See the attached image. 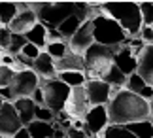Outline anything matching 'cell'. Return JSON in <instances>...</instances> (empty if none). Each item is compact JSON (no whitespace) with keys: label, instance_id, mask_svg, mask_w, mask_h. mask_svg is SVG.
I'll return each instance as SVG.
<instances>
[{"label":"cell","instance_id":"cell-1","mask_svg":"<svg viewBox=\"0 0 153 138\" xmlns=\"http://www.w3.org/2000/svg\"><path fill=\"white\" fill-rule=\"evenodd\" d=\"M106 108H108L110 125H115V127H127L136 121L153 119L151 104L138 95L127 91L125 87L110 100Z\"/></svg>","mask_w":153,"mask_h":138},{"label":"cell","instance_id":"cell-2","mask_svg":"<svg viewBox=\"0 0 153 138\" xmlns=\"http://www.w3.org/2000/svg\"><path fill=\"white\" fill-rule=\"evenodd\" d=\"M102 13L111 17L123 27L128 38H138L142 31V13H140V4L136 2H108L100 4Z\"/></svg>","mask_w":153,"mask_h":138},{"label":"cell","instance_id":"cell-3","mask_svg":"<svg viewBox=\"0 0 153 138\" xmlns=\"http://www.w3.org/2000/svg\"><path fill=\"white\" fill-rule=\"evenodd\" d=\"M119 49H121V46L119 47H106L100 44H93L83 55L87 81L89 80H102V76L114 64V57Z\"/></svg>","mask_w":153,"mask_h":138},{"label":"cell","instance_id":"cell-4","mask_svg":"<svg viewBox=\"0 0 153 138\" xmlns=\"http://www.w3.org/2000/svg\"><path fill=\"white\" fill-rule=\"evenodd\" d=\"M93 36H95V44H100L106 47H119L125 46L128 36L123 31V27L117 21H114L108 15H98L93 19Z\"/></svg>","mask_w":153,"mask_h":138},{"label":"cell","instance_id":"cell-5","mask_svg":"<svg viewBox=\"0 0 153 138\" xmlns=\"http://www.w3.org/2000/svg\"><path fill=\"white\" fill-rule=\"evenodd\" d=\"M30 10L36 13L38 21L48 28H59L62 21L74 15L72 2H36L30 4Z\"/></svg>","mask_w":153,"mask_h":138},{"label":"cell","instance_id":"cell-6","mask_svg":"<svg viewBox=\"0 0 153 138\" xmlns=\"http://www.w3.org/2000/svg\"><path fill=\"white\" fill-rule=\"evenodd\" d=\"M40 87L44 89V98H45V106L49 108L51 112L61 113L66 106V100L70 97V89L66 83H62L59 78L55 80H40Z\"/></svg>","mask_w":153,"mask_h":138},{"label":"cell","instance_id":"cell-7","mask_svg":"<svg viewBox=\"0 0 153 138\" xmlns=\"http://www.w3.org/2000/svg\"><path fill=\"white\" fill-rule=\"evenodd\" d=\"M38 87H40V78L36 76L34 70H25V72L15 74L13 81H11V85H10L15 100L17 98H30Z\"/></svg>","mask_w":153,"mask_h":138},{"label":"cell","instance_id":"cell-8","mask_svg":"<svg viewBox=\"0 0 153 138\" xmlns=\"http://www.w3.org/2000/svg\"><path fill=\"white\" fill-rule=\"evenodd\" d=\"M83 123H85V129L83 131L89 134V138L100 136L104 131L110 127L108 108H106V106H91V110L87 112Z\"/></svg>","mask_w":153,"mask_h":138},{"label":"cell","instance_id":"cell-9","mask_svg":"<svg viewBox=\"0 0 153 138\" xmlns=\"http://www.w3.org/2000/svg\"><path fill=\"white\" fill-rule=\"evenodd\" d=\"M89 110H91V102H89V98H87L85 85L83 87H74L72 91H70V97L66 100L64 112L70 116V119H81V121H83Z\"/></svg>","mask_w":153,"mask_h":138},{"label":"cell","instance_id":"cell-10","mask_svg":"<svg viewBox=\"0 0 153 138\" xmlns=\"http://www.w3.org/2000/svg\"><path fill=\"white\" fill-rule=\"evenodd\" d=\"M23 129V123L19 119V113L11 102H4L0 108V136L11 138Z\"/></svg>","mask_w":153,"mask_h":138},{"label":"cell","instance_id":"cell-11","mask_svg":"<svg viewBox=\"0 0 153 138\" xmlns=\"http://www.w3.org/2000/svg\"><path fill=\"white\" fill-rule=\"evenodd\" d=\"M95 44V36H93V21H85L83 25L79 27V31L72 36V40L68 42L70 51L76 53V55L83 57L87 49Z\"/></svg>","mask_w":153,"mask_h":138},{"label":"cell","instance_id":"cell-12","mask_svg":"<svg viewBox=\"0 0 153 138\" xmlns=\"http://www.w3.org/2000/svg\"><path fill=\"white\" fill-rule=\"evenodd\" d=\"M85 93L91 106H108L111 87L102 80H89L85 83Z\"/></svg>","mask_w":153,"mask_h":138},{"label":"cell","instance_id":"cell-13","mask_svg":"<svg viewBox=\"0 0 153 138\" xmlns=\"http://www.w3.org/2000/svg\"><path fill=\"white\" fill-rule=\"evenodd\" d=\"M114 64H115V66L119 68L127 78L132 76V74H136V70H138V59L132 55L131 49H128L127 46H121V49L115 53Z\"/></svg>","mask_w":153,"mask_h":138},{"label":"cell","instance_id":"cell-14","mask_svg":"<svg viewBox=\"0 0 153 138\" xmlns=\"http://www.w3.org/2000/svg\"><path fill=\"white\" fill-rule=\"evenodd\" d=\"M136 74L153 87V46H146L138 55V70Z\"/></svg>","mask_w":153,"mask_h":138},{"label":"cell","instance_id":"cell-15","mask_svg":"<svg viewBox=\"0 0 153 138\" xmlns=\"http://www.w3.org/2000/svg\"><path fill=\"white\" fill-rule=\"evenodd\" d=\"M36 25H38L36 13H34L32 10H28V11H23V13H17V17L10 23L8 28L11 31V34H23L25 36L27 32H30Z\"/></svg>","mask_w":153,"mask_h":138},{"label":"cell","instance_id":"cell-16","mask_svg":"<svg viewBox=\"0 0 153 138\" xmlns=\"http://www.w3.org/2000/svg\"><path fill=\"white\" fill-rule=\"evenodd\" d=\"M55 70L57 74H62V72H85V59L81 55L68 51L62 59L55 61Z\"/></svg>","mask_w":153,"mask_h":138},{"label":"cell","instance_id":"cell-17","mask_svg":"<svg viewBox=\"0 0 153 138\" xmlns=\"http://www.w3.org/2000/svg\"><path fill=\"white\" fill-rule=\"evenodd\" d=\"M32 70L36 72V76L40 78V80H55V78H57L55 61H53L45 51H42V53H40V57L34 61Z\"/></svg>","mask_w":153,"mask_h":138},{"label":"cell","instance_id":"cell-18","mask_svg":"<svg viewBox=\"0 0 153 138\" xmlns=\"http://www.w3.org/2000/svg\"><path fill=\"white\" fill-rule=\"evenodd\" d=\"M13 108L19 113V119L23 123V127H28L34 119H36V104H34L32 98H17L13 102Z\"/></svg>","mask_w":153,"mask_h":138},{"label":"cell","instance_id":"cell-19","mask_svg":"<svg viewBox=\"0 0 153 138\" xmlns=\"http://www.w3.org/2000/svg\"><path fill=\"white\" fill-rule=\"evenodd\" d=\"M25 38H27L28 44H32V46L40 47L42 51H45V47H48V27L38 21V25L34 27L30 32H27Z\"/></svg>","mask_w":153,"mask_h":138},{"label":"cell","instance_id":"cell-20","mask_svg":"<svg viewBox=\"0 0 153 138\" xmlns=\"http://www.w3.org/2000/svg\"><path fill=\"white\" fill-rule=\"evenodd\" d=\"M30 138H53L55 136V127L53 123H44V121H32L27 127Z\"/></svg>","mask_w":153,"mask_h":138},{"label":"cell","instance_id":"cell-21","mask_svg":"<svg viewBox=\"0 0 153 138\" xmlns=\"http://www.w3.org/2000/svg\"><path fill=\"white\" fill-rule=\"evenodd\" d=\"M125 129L136 138H153V119H144V121L131 123Z\"/></svg>","mask_w":153,"mask_h":138},{"label":"cell","instance_id":"cell-22","mask_svg":"<svg viewBox=\"0 0 153 138\" xmlns=\"http://www.w3.org/2000/svg\"><path fill=\"white\" fill-rule=\"evenodd\" d=\"M81 25H83V23H81L76 15H70L66 21H62L61 25H59L57 31H59V34L62 36V40H64V42H70V40H72V36L79 31V27H81Z\"/></svg>","mask_w":153,"mask_h":138},{"label":"cell","instance_id":"cell-23","mask_svg":"<svg viewBox=\"0 0 153 138\" xmlns=\"http://www.w3.org/2000/svg\"><path fill=\"white\" fill-rule=\"evenodd\" d=\"M102 81H106L110 87H125V83H127V76L123 74V72L115 66V64H111L110 70L102 76Z\"/></svg>","mask_w":153,"mask_h":138},{"label":"cell","instance_id":"cell-24","mask_svg":"<svg viewBox=\"0 0 153 138\" xmlns=\"http://www.w3.org/2000/svg\"><path fill=\"white\" fill-rule=\"evenodd\" d=\"M57 78H59L62 83H66L70 89H74V87H83L85 83H87L85 72H62V74H57Z\"/></svg>","mask_w":153,"mask_h":138},{"label":"cell","instance_id":"cell-25","mask_svg":"<svg viewBox=\"0 0 153 138\" xmlns=\"http://www.w3.org/2000/svg\"><path fill=\"white\" fill-rule=\"evenodd\" d=\"M17 4L15 2H0V25L10 27V23L17 17Z\"/></svg>","mask_w":153,"mask_h":138},{"label":"cell","instance_id":"cell-26","mask_svg":"<svg viewBox=\"0 0 153 138\" xmlns=\"http://www.w3.org/2000/svg\"><path fill=\"white\" fill-rule=\"evenodd\" d=\"M70 51V46L68 42H55V44H48V47H45V53L53 59V61H59V59H62L66 53Z\"/></svg>","mask_w":153,"mask_h":138},{"label":"cell","instance_id":"cell-27","mask_svg":"<svg viewBox=\"0 0 153 138\" xmlns=\"http://www.w3.org/2000/svg\"><path fill=\"white\" fill-rule=\"evenodd\" d=\"M148 85L142 78H140L138 74H132V76H128L127 78V83H125V89L127 91H131V93H134V95H140L144 91V87Z\"/></svg>","mask_w":153,"mask_h":138},{"label":"cell","instance_id":"cell-28","mask_svg":"<svg viewBox=\"0 0 153 138\" xmlns=\"http://www.w3.org/2000/svg\"><path fill=\"white\" fill-rule=\"evenodd\" d=\"M28 44L27 42V38L23 34H11V42H10V49H8V53L10 55H19V53L23 51V47H25Z\"/></svg>","mask_w":153,"mask_h":138},{"label":"cell","instance_id":"cell-29","mask_svg":"<svg viewBox=\"0 0 153 138\" xmlns=\"http://www.w3.org/2000/svg\"><path fill=\"white\" fill-rule=\"evenodd\" d=\"M102 138H136L134 134H131L125 127H115V125H110L106 129V133Z\"/></svg>","mask_w":153,"mask_h":138},{"label":"cell","instance_id":"cell-30","mask_svg":"<svg viewBox=\"0 0 153 138\" xmlns=\"http://www.w3.org/2000/svg\"><path fill=\"white\" fill-rule=\"evenodd\" d=\"M140 13H142V23L146 27H153V2H142L140 4Z\"/></svg>","mask_w":153,"mask_h":138},{"label":"cell","instance_id":"cell-31","mask_svg":"<svg viewBox=\"0 0 153 138\" xmlns=\"http://www.w3.org/2000/svg\"><path fill=\"white\" fill-rule=\"evenodd\" d=\"M55 112H51L48 106H38L36 108V119L34 121H44V123H53L55 121Z\"/></svg>","mask_w":153,"mask_h":138},{"label":"cell","instance_id":"cell-32","mask_svg":"<svg viewBox=\"0 0 153 138\" xmlns=\"http://www.w3.org/2000/svg\"><path fill=\"white\" fill-rule=\"evenodd\" d=\"M13 76H15V72L11 70L10 66H4V64H0V89L10 87L11 81H13Z\"/></svg>","mask_w":153,"mask_h":138},{"label":"cell","instance_id":"cell-33","mask_svg":"<svg viewBox=\"0 0 153 138\" xmlns=\"http://www.w3.org/2000/svg\"><path fill=\"white\" fill-rule=\"evenodd\" d=\"M40 53H42V49L40 47H36V46H32V44H27L25 47H23V51L19 53V55H23L25 59H28V61H36V59L40 57Z\"/></svg>","mask_w":153,"mask_h":138},{"label":"cell","instance_id":"cell-34","mask_svg":"<svg viewBox=\"0 0 153 138\" xmlns=\"http://www.w3.org/2000/svg\"><path fill=\"white\" fill-rule=\"evenodd\" d=\"M10 42H11V31H10L8 27H0V49L8 53Z\"/></svg>","mask_w":153,"mask_h":138},{"label":"cell","instance_id":"cell-35","mask_svg":"<svg viewBox=\"0 0 153 138\" xmlns=\"http://www.w3.org/2000/svg\"><path fill=\"white\" fill-rule=\"evenodd\" d=\"M140 40L144 42L146 46H153V27H142L140 31Z\"/></svg>","mask_w":153,"mask_h":138},{"label":"cell","instance_id":"cell-36","mask_svg":"<svg viewBox=\"0 0 153 138\" xmlns=\"http://www.w3.org/2000/svg\"><path fill=\"white\" fill-rule=\"evenodd\" d=\"M34 100V104L36 106H45V98H44V89L42 87H38L36 91H34V95L30 97Z\"/></svg>","mask_w":153,"mask_h":138},{"label":"cell","instance_id":"cell-37","mask_svg":"<svg viewBox=\"0 0 153 138\" xmlns=\"http://www.w3.org/2000/svg\"><path fill=\"white\" fill-rule=\"evenodd\" d=\"M66 138H89V134H87L85 131H79V129L70 127V129L66 131Z\"/></svg>","mask_w":153,"mask_h":138},{"label":"cell","instance_id":"cell-38","mask_svg":"<svg viewBox=\"0 0 153 138\" xmlns=\"http://www.w3.org/2000/svg\"><path fill=\"white\" fill-rule=\"evenodd\" d=\"M0 98H2L4 102H11V104L15 102V97H13V93H11V89H10V87L0 89Z\"/></svg>","mask_w":153,"mask_h":138},{"label":"cell","instance_id":"cell-39","mask_svg":"<svg viewBox=\"0 0 153 138\" xmlns=\"http://www.w3.org/2000/svg\"><path fill=\"white\" fill-rule=\"evenodd\" d=\"M55 42H62V36L59 34L57 28H48V44H55Z\"/></svg>","mask_w":153,"mask_h":138},{"label":"cell","instance_id":"cell-40","mask_svg":"<svg viewBox=\"0 0 153 138\" xmlns=\"http://www.w3.org/2000/svg\"><path fill=\"white\" fill-rule=\"evenodd\" d=\"M11 138H30V134H28V131H27V127H23L19 133H17L15 136H11Z\"/></svg>","mask_w":153,"mask_h":138},{"label":"cell","instance_id":"cell-41","mask_svg":"<svg viewBox=\"0 0 153 138\" xmlns=\"http://www.w3.org/2000/svg\"><path fill=\"white\" fill-rule=\"evenodd\" d=\"M2 104H4V100H2V98H0V108H2Z\"/></svg>","mask_w":153,"mask_h":138},{"label":"cell","instance_id":"cell-42","mask_svg":"<svg viewBox=\"0 0 153 138\" xmlns=\"http://www.w3.org/2000/svg\"><path fill=\"white\" fill-rule=\"evenodd\" d=\"M4 53H6V51H2V49H0V57H2V55H4Z\"/></svg>","mask_w":153,"mask_h":138},{"label":"cell","instance_id":"cell-43","mask_svg":"<svg viewBox=\"0 0 153 138\" xmlns=\"http://www.w3.org/2000/svg\"><path fill=\"white\" fill-rule=\"evenodd\" d=\"M149 104H151V110H153V100H151V102H149Z\"/></svg>","mask_w":153,"mask_h":138},{"label":"cell","instance_id":"cell-44","mask_svg":"<svg viewBox=\"0 0 153 138\" xmlns=\"http://www.w3.org/2000/svg\"><path fill=\"white\" fill-rule=\"evenodd\" d=\"M0 138H4V136H0Z\"/></svg>","mask_w":153,"mask_h":138}]
</instances>
